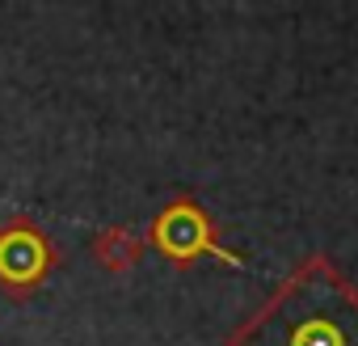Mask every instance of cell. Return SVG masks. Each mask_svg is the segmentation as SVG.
Instances as JSON below:
<instances>
[{
  "instance_id": "cell-3",
  "label": "cell",
  "mask_w": 358,
  "mask_h": 346,
  "mask_svg": "<svg viewBox=\"0 0 358 346\" xmlns=\"http://www.w3.org/2000/svg\"><path fill=\"white\" fill-rule=\"evenodd\" d=\"M148 241L169 258V262H194V258H220L228 266H241L236 254H228L215 237L211 216L194 203V199H173L148 228Z\"/></svg>"
},
{
  "instance_id": "cell-2",
  "label": "cell",
  "mask_w": 358,
  "mask_h": 346,
  "mask_svg": "<svg viewBox=\"0 0 358 346\" xmlns=\"http://www.w3.org/2000/svg\"><path fill=\"white\" fill-rule=\"evenodd\" d=\"M55 266H59V245L43 224H34L30 216H13L0 224V291L5 296L38 291Z\"/></svg>"
},
{
  "instance_id": "cell-4",
  "label": "cell",
  "mask_w": 358,
  "mask_h": 346,
  "mask_svg": "<svg viewBox=\"0 0 358 346\" xmlns=\"http://www.w3.org/2000/svg\"><path fill=\"white\" fill-rule=\"evenodd\" d=\"M93 254H97L101 266H110V270H127V266L139 258V241H135L127 228H110V233H101V237L93 241Z\"/></svg>"
},
{
  "instance_id": "cell-1",
  "label": "cell",
  "mask_w": 358,
  "mask_h": 346,
  "mask_svg": "<svg viewBox=\"0 0 358 346\" xmlns=\"http://www.w3.org/2000/svg\"><path fill=\"white\" fill-rule=\"evenodd\" d=\"M228 346H358V287L329 258H303Z\"/></svg>"
}]
</instances>
